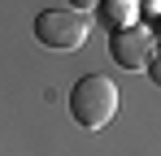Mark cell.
<instances>
[{
	"label": "cell",
	"instance_id": "obj_5",
	"mask_svg": "<svg viewBox=\"0 0 161 156\" xmlns=\"http://www.w3.org/2000/svg\"><path fill=\"white\" fill-rule=\"evenodd\" d=\"M148 78L161 87V52H153V61H148Z\"/></svg>",
	"mask_w": 161,
	"mask_h": 156
},
{
	"label": "cell",
	"instance_id": "obj_3",
	"mask_svg": "<svg viewBox=\"0 0 161 156\" xmlns=\"http://www.w3.org/2000/svg\"><path fill=\"white\" fill-rule=\"evenodd\" d=\"M109 52H113V61L122 70H148V61H153V35L144 26H122V30L109 35Z\"/></svg>",
	"mask_w": 161,
	"mask_h": 156
},
{
	"label": "cell",
	"instance_id": "obj_1",
	"mask_svg": "<svg viewBox=\"0 0 161 156\" xmlns=\"http://www.w3.org/2000/svg\"><path fill=\"white\" fill-rule=\"evenodd\" d=\"M113 113H118V87H113V78L83 74L70 87V117H74V126L96 134V130H105L113 122Z\"/></svg>",
	"mask_w": 161,
	"mask_h": 156
},
{
	"label": "cell",
	"instance_id": "obj_6",
	"mask_svg": "<svg viewBox=\"0 0 161 156\" xmlns=\"http://www.w3.org/2000/svg\"><path fill=\"white\" fill-rule=\"evenodd\" d=\"M96 4H100V0H70V9H74V13H87V9H96Z\"/></svg>",
	"mask_w": 161,
	"mask_h": 156
},
{
	"label": "cell",
	"instance_id": "obj_2",
	"mask_svg": "<svg viewBox=\"0 0 161 156\" xmlns=\"http://www.w3.org/2000/svg\"><path fill=\"white\" fill-rule=\"evenodd\" d=\"M35 39L53 52H74L87 44V18L74 9H44L35 18Z\"/></svg>",
	"mask_w": 161,
	"mask_h": 156
},
{
	"label": "cell",
	"instance_id": "obj_4",
	"mask_svg": "<svg viewBox=\"0 0 161 156\" xmlns=\"http://www.w3.org/2000/svg\"><path fill=\"white\" fill-rule=\"evenodd\" d=\"M100 4H105V0H100ZM105 18L113 22V30L131 26V0H109V4H105Z\"/></svg>",
	"mask_w": 161,
	"mask_h": 156
}]
</instances>
